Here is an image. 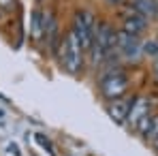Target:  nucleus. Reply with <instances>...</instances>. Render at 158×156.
Returning <instances> with one entry per match:
<instances>
[{"instance_id":"f257e3e1","label":"nucleus","mask_w":158,"mask_h":156,"mask_svg":"<svg viewBox=\"0 0 158 156\" xmlns=\"http://www.w3.org/2000/svg\"><path fill=\"white\" fill-rule=\"evenodd\" d=\"M58 56L62 60V66L71 73V75H79L81 73V66H83V49H81V43L75 36V32H66V36L62 39L60 47H58Z\"/></svg>"},{"instance_id":"f03ea898","label":"nucleus","mask_w":158,"mask_h":156,"mask_svg":"<svg viewBox=\"0 0 158 156\" xmlns=\"http://www.w3.org/2000/svg\"><path fill=\"white\" fill-rule=\"evenodd\" d=\"M96 28L98 22L94 19V15L90 11H77L75 13V19H73V32L81 43V49H90L92 43H94V36H96Z\"/></svg>"},{"instance_id":"7ed1b4c3","label":"nucleus","mask_w":158,"mask_h":156,"mask_svg":"<svg viewBox=\"0 0 158 156\" xmlns=\"http://www.w3.org/2000/svg\"><path fill=\"white\" fill-rule=\"evenodd\" d=\"M128 90V77L122 71H109L101 77V92L107 101H120Z\"/></svg>"},{"instance_id":"20e7f679","label":"nucleus","mask_w":158,"mask_h":156,"mask_svg":"<svg viewBox=\"0 0 158 156\" xmlns=\"http://www.w3.org/2000/svg\"><path fill=\"white\" fill-rule=\"evenodd\" d=\"M141 43H143V41H139V36H131V34H126V32L120 30V32H118V43H115V47H120L122 53H124L128 60L137 62V60H141V56H143Z\"/></svg>"},{"instance_id":"39448f33","label":"nucleus","mask_w":158,"mask_h":156,"mask_svg":"<svg viewBox=\"0 0 158 156\" xmlns=\"http://www.w3.org/2000/svg\"><path fill=\"white\" fill-rule=\"evenodd\" d=\"M150 107H152V101L148 96H137L135 101H131V109H128V118L126 122L137 129V124L150 116Z\"/></svg>"},{"instance_id":"423d86ee","label":"nucleus","mask_w":158,"mask_h":156,"mask_svg":"<svg viewBox=\"0 0 158 156\" xmlns=\"http://www.w3.org/2000/svg\"><path fill=\"white\" fill-rule=\"evenodd\" d=\"M132 13L150 19V17H158V0H132Z\"/></svg>"},{"instance_id":"0eeeda50","label":"nucleus","mask_w":158,"mask_h":156,"mask_svg":"<svg viewBox=\"0 0 158 156\" xmlns=\"http://www.w3.org/2000/svg\"><path fill=\"white\" fill-rule=\"evenodd\" d=\"M145 28H148V19L141 17V15H137V13H132V15H128V17L124 19L122 32H126V34H131V36H139Z\"/></svg>"},{"instance_id":"6e6552de","label":"nucleus","mask_w":158,"mask_h":156,"mask_svg":"<svg viewBox=\"0 0 158 156\" xmlns=\"http://www.w3.org/2000/svg\"><path fill=\"white\" fill-rule=\"evenodd\" d=\"M128 109H131V103H124V101H113V103L107 107V113L113 122L118 124H124L126 118H128Z\"/></svg>"},{"instance_id":"1a4fd4ad","label":"nucleus","mask_w":158,"mask_h":156,"mask_svg":"<svg viewBox=\"0 0 158 156\" xmlns=\"http://www.w3.org/2000/svg\"><path fill=\"white\" fill-rule=\"evenodd\" d=\"M43 24L45 19L41 17V11H32V17H30V26H32V36L36 41L43 39Z\"/></svg>"},{"instance_id":"9d476101","label":"nucleus","mask_w":158,"mask_h":156,"mask_svg":"<svg viewBox=\"0 0 158 156\" xmlns=\"http://www.w3.org/2000/svg\"><path fill=\"white\" fill-rule=\"evenodd\" d=\"M158 135V116H152V120H150V124H148V129H145V133L141 135L145 141H154Z\"/></svg>"},{"instance_id":"9b49d317","label":"nucleus","mask_w":158,"mask_h":156,"mask_svg":"<svg viewBox=\"0 0 158 156\" xmlns=\"http://www.w3.org/2000/svg\"><path fill=\"white\" fill-rule=\"evenodd\" d=\"M141 52L148 58H156L158 56V41H145V43H141Z\"/></svg>"},{"instance_id":"f8f14e48","label":"nucleus","mask_w":158,"mask_h":156,"mask_svg":"<svg viewBox=\"0 0 158 156\" xmlns=\"http://www.w3.org/2000/svg\"><path fill=\"white\" fill-rule=\"evenodd\" d=\"M34 139H36V141H39V143H41V145H43V148H45V150H47V152H49L52 156H56V152H53V145H52V141H49V139H47V137H45L43 133H36V135H34Z\"/></svg>"},{"instance_id":"ddd939ff","label":"nucleus","mask_w":158,"mask_h":156,"mask_svg":"<svg viewBox=\"0 0 158 156\" xmlns=\"http://www.w3.org/2000/svg\"><path fill=\"white\" fill-rule=\"evenodd\" d=\"M6 152H9V154H15V156H22L19 145H17V143H9V145H6Z\"/></svg>"},{"instance_id":"4468645a","label":"nucleus","mask_w":158,"mask_h":156,"mask_svg":"<svg viewBox=\"0 0 158 156\" xmlns=\"http://www.w3.org/2000/svg\"><path fill=\"white\" fill-rule=\"evenodd\" d=\"M13 4H15V0H0V6H2V9H6V11H9V9H13Z\"/></svg>"},{"instance_id":"2eb2a0df","label":"nucleus","mask_w":158,"mask_h":156,"mask_svg":"<svg viewBox=\"0 0 158 156\" xmlns=\"http://www.w3.org/2000/svg\"><path fill=\"white\" fill-rule=\"evenodd\" d=\"M111 4H120V2H124V0H109Z\"/></svg>"},{"instance_id":"dca6fc26","label":"nucleus","mask_w":158,"mask_h":156,"mask_svg":"<svg viewBox=\"0 0 158 156\" xmlns=\"http://www.w3.org/2000/svg\"><path fill=\"white\" fill-rule=\"evenodd\" d=\"M152 143H154V148H156V150H158V135H156V139H154Z\"/></svg>"},{"instance_id":"f3484780","label":"nucleus","mask_w":158,"mask_h":156,"mask_svg":"<svg viewBox=\"0 0 158 156\" xmlns=\"http://www.w3.org/2000/svg\"><path fill=\"white\" fill-rule=\"evenodd\" d=\"M2 116H4V111H2V109H0V118H2Z\"/></svg>"}]
</instances>
